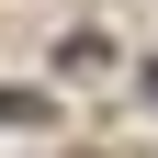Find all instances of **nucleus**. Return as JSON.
I'll return each instance as SVG.
<instances>
[{
    "mask_svg": "<svg viewBox=\"0 0 158 158\" xmlns=\"http://www.w3.org/2000/svg\"><path fill=\"white\" fill-rule=\"evenodd\" d=\"M34 113H45L34 90H0V124H34Z\"/></svg>",
    "mask_w": 158,
    "mask_h": 158,
    "instance_id": "1",
    "label": "nucleus"
}]
</instances>
